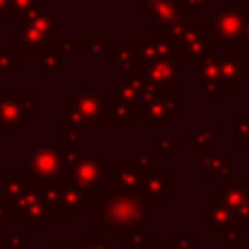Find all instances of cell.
Returning a JSON list of instances; mask_svg holds the SVG:
<instances>
[{
  "mask_svg": "<svg viewBox=\"0 0 249 249\" xmlns=\"http://www.w3.org/2000/svg\"><path fill=\"white\" fill-rule=\"evenodd\" d=\"M89 220L99 233L117 235L132 228H146L154 222V204L136 189H99L89 198Z\"/></svg>",
  "mask_w": 249,
  "mask_h": 249,
  "instance_id": "1",
  "label": "cell"
},
{
  "mask_svg": "<svg viewBox=\"0 0 249 249\" xmlns=\"http://www.w3.org/2000/svg\"><path fill=\"white\" fill-rule=\"evenodd\" d=\"M179 101V82L156 84L144 78L136 119H140L146 128H167L171 121L181 115Z\"/></svg>",
  "mask_w": 249,
  "mask_h": 249,
  "instance_id": "2",
  "label": "cell"
},
{
  "mask_svg": "<svg viewBox=\"0 0 249 249\" xmlns=\"http://www.w3.org/2000/svg\"><path fill=\"white\" fill-rule=\"evenodd\" d=\"M62 29L64 21L45 10L37 18L21 21V25L12 31V49L19 56H39L54 41V31Z\"/></svg>",
  "mask_w": 249,
  "mask_h": 249,
  "instance_id": "3",
  "label": "cell"
},
{
  "mask_svg": "<svg viewBox=\"0 0 249 249\" xmlns=\"http://www.w3.org/2000/svg\"><path fill=\"white\" fill-rule=\"evenodd\" d=\"M214 16L216 21L212 25L214 37H208L212 49H220L226 45L245 49V21L249 16V2L239 6H228L222 2H214Z\"/></svg>",
  "mask_w": 249,
  "mask_h": 249,
  "instance_id": "4",
  "label": "cell"
},
{
  "mask_svg": "<svg viewBox=\"0 0 249 249\" xmlns=\"http://www.w3.org/2000/svg\"><path fill=\"white\" fill-rule=\"evenodd\" d=\"M212 58L226 93H239L243 86L249 84V56L243 54V49L226 45L214 49Z\"/></svg>",
  "mask_w": 249,
  "mask_h": 249,
  "instance_id": "5",
  "label": "cell"
},
{
  "mask_svg": "<svg viewBox=\"0 0 249 249\" xmlns=\"http://www.w3.org/2000/svg\"><path fill=\"white\" fill-rule=\"evenodd\" d=\"M27 173L31 181L43 185H60L66 181V163L60 146H33Z\"/></svg>",
  "mask_w": 249,
  "mask_h": 249,
  "instance_id": "6",
  "label": "cell"
},
{
  "mask_svg": "<svg viewBox=\"0 0 249 249\" xmlns=\"http://www.w3.org/2000/svg\"><path fill=\"white\" fill-rule=\"evenodd\" d=\"M107 93L105 91H93L89 82L82 84V89L64 101V111L74 115L82 124L88 126H99L101 121L107 115Z\"/></svg>",
  "mask_w": 249,
  "mask_h": 249,
  "instance_id": "7",
  "label": "cell"
},
{
  "mask_svg": "<svg viewBox=\"0 0 249 249\" xmlns=\"http://www.w3.org/2000/svg\"><path fill=\"white\" fill-rule=\"evenodd\" d=\"M107 173H109V165L101 158L82 152V156L66 171V181H72L88 195H93V191H97L105 181Z\"/></svg>",
  "mask_w": 249,
  "mask_h": 249,
  "instance_id": "8",
  "label": "cell"
},
{
  "mask_svg": "<svg viewBox=\"0 0 249 249\" xmlns=\"http://www.w3.org/2000/svg\"><path fill=\"white\" fill-rule=\"evenodd\" d=\"M214 21L206 19H189L185 25V31L181 35L179 49H181V56H187V62L191 66H198L202 62V58L212 51L210 43H208V31H212Z\"/></svg>",
  "mask_w": 249,
  "mask_h": 249,
  "instance_id": "9",
  "label": "cell"
},
{
  "mask_svg": "<svg viewBox=\"0 0 249 249\" xmlns=\"http://www.w3.org/2000/svg\"><path fill=\"white\" fill-rule=\"evenodd\" d=\"M14 214H18L21 224L41 226L49 218V210L43 198V193L35 181H31L14 200H10Z\"/></svg>",
  "mask_w": 249,
  "mask_h": 249,
  "instance_id": "10",
  "label": "cell"
},
{
  "mask_svg": "<svg viewBox=\"0 0 249 249\" xmlns=\"http://www.w3.org/2000/svg\"><path fill=\"white\" fill-rule=\"evenodd\" d=\"M119 43L130 47L142 60L144 64L167 60L173 56H181V49L177 41H167V39H142V37H119Z\"/></svg>",
  "mask_w": 249,
  "mask_h": 249,
  "instance_id": "11",
  "label": "cell"
},
{
  "mask_svg": "<svg viewBox=\"0 0 249 249\" xmlns=\"http://www.w3.org/2000/svg\"><path fill=\"white\" fill-rule=\"evenodd\" d=\"M212 196H216L231 212L235 222H239L243 226L247 224V220H249V179L239 181V183L226 179L222 183V187L214 191Z\"/></svg>",
  "mask_w": 249,
  "mask_h": 249,
  "instance_id": "12",
  "label": "cell"
},
{
  "mask_svg": "<svg viewBox=\"0 0 249 249\" xmlns=\"http://www.w3.org/2000/svg\"><path fill=\"white\" fill-rule=\"evenodd\" d=\"M212 54H214V49L196 66L198 68V72H196V91L202 93L208 101H222L224 95H226V89H224V84H222V78L218 74V68L214 64Z\"/></svg>",
  "mask_w": 249,
  "mask_h": 249,
  "instance_id": "13",
  "label": "cell"
},
{
  "mask_svg": "<svg viewBox=\"0 0 249 249\" xmlns=\"http://www.w3.org/2000/svg\"><path fill=\"white\" fill-rule=\"evenodd\" d=\"M196 165L200 173L206 177V181H216V179H230L233 171V158L231 154L208 150L202 154H196Z\"/></svg>",
  "mask_w": 249,
  "mask_h": 249,
  "instance_id": "14",
  "label": "cell"
},
{
  "mask_svg": "<svg viewBox=\"0 0 249 249\" xmlns=\"http://www.w3.org/2000/svg\"><path fill=\"white\" fill-rule=\"evenodd\" d=\"M138 191L154 204V208H160L161 202L167 196H171V173L169 171H144Z\"/></svg>",
  "mask_w": 249,
  "mask_h": 249,
  "instance_id": "15",
  "label": "cell"
},
{
  "mask_svg": "<svg viewBox=\"0 0 249 249\" xmlns=\"http://www.w3.org/2000/svg\"><path fill=\"white\" fill-rule=\"evenodd\" d=\"M58 191V210L60 216H82V212L88 208L91 195L82 191L72 181H62L56 185Z\"/></svg>",
  "mask_w": 249,
  "mask_h": 249,
  "instance_id": "16",
  "label": "cell"
},
{
  "mask_svg": "<svg viewBox=\"0 0 249 249\" xmlns=\"http://www.w3.org/2000/svg\"><path fill=\"white\" fill-rule=\"evenodd\" d=\"M107 64L109 66H117L119 68V74H124V76H144V60L126 45L119 43L115 47H109L107 51Z\"/></svg>",
  "mask_w": 249,
  "mask_h": 249,
  "instance_id": "17",
  "label": "cell"
},
{
  "mask_svg": "<svg viewBox=\"0 0 249 249\" xmlns=\"http://www.w3.org/2000/svg\"><path fill=\"white\" fill-rule=\"evenodd\" d=\"M29 115L18 95V91L12 93H0V124L8 128H25L29 124Z\"/></svg>",
  "mask_w": 249,
  "mask_h": 249,
  "instance_id": "18",
  "label": "cell"
},
{
  "mask_svg": "<svg viewBox=\"0 0 249 249\" xmlns=\"http://www.w3.org/2000/svg\"><path fill=\"white\" fill-rule=\"evenodd\" d=\"M144 177V169L136 165V161H119L113 171L107 173L105 181L111 189L123 191H136Z\"/></svg>",
  "mask_w": 249,
  "mask_h": 249,
  "instance_id": "19",
  "label": "cell"
},
{
  "mask_svg": "<svg viewBox=\"0 0 249 249\" xmlns=\"http://www.w3.org/2000/svg\"><path fill=\"white\" fill-rule=\"evenodd\" d=\"M231 222H235L231 212L216 196L204 198V231L208 235H220Z\"/></svg>",
  "mask_w": 249,
  "mask_h": 249,
  "instance_id": "20",
  "label": "cell"
},
{
  "mask_svg": "<svg viewBox=\"0 0 249 249\" xmlns=\"http://www.w3.org/2000/svg\"><path fill=\"white\" fill-rule=\"evenodd\" d=\"M107 93V101H105V107H107V115H105V121L109 123V126L113 128H132L136 124V111L130 103L115 97L113 93Z\"/></svg>",
  "mask_w": 249,
  "mask_h": 249,
  "instance_id": "21",
  "label": "cell"
},
{
  "mask_svg": "<svg viewBox=\"0 0 249 249\" xmlns=\"http://www.w3.org/2000/svg\"><path fill=\"white\" fill-rule=\"evenodd\" d=\"M140 14L144 21L154 23V21L173 19L181 14H189V8L185 0H152Z\"/></svg>",
  "mask_w": 249,
  "mask_h": 249,
  "instance_id": "22",
  "label": "cell"
},
{
  "mask_svg": "<svg viewBox=\"0 0 249 249\" xmlns=\"http://www.w3.org/2000/svg\"><path fill=\"white\" fill-rule=\"evenodd\" d=\"M142 82H144V76H124V74H117V80L109 84L107 91L113 93L115 97L126 101V103H130V105L134 107V111H138Z\"/></svg>",
  "mask_w": 249,
  "mask_h": 249,
  "instance_id": "23",
  "label": "cell"
},
{
  "mask_svg": "<svg viewBox=\"0 0 249 249\" xmlns=\"http://www.w3.org/2000/svg\"><path fill=\"white\" fill-rule=\"evenodd\" d=\"M179 76H181V56L152 62V64H146L144 68V78L156 84H173V82H179Z\"/></svg>",
  "mask_w": 249,
  "mask_h": 249,
  "instance_id": "24",
  "label": "cell"
},
{
  "mask_svg": "<svg viewBox=\"0 0 249 249\" xmlns=\"http://www.w3.org/2000/svg\"><path fill=\"white\" fill-rule=\"evenodd\" d=\"M109 41L105 37H97V39H72V41H64V54L70 56H105L109 51Z\"/></svg>",
  "mask_w": 249,
  "mask_h": 249,
  "instance_id": "25",
  "label": "cell"
},
{
  "mask_svg": "<svg viewBox=\"0 0 249 249\" xmlns=\"http://www.w3.org/2000/svg\"><path fill=\"white\" fill-rule=\"evenodd\" d=\"M39 56H41L39 58V66H37V72L39 74H47V72H54L58 76L64 74V64H62L64 41L62 39H54Z\"/></svg>",
  "mask_w": 249,
  "mask_h": 249,
  "instance_id": "26",
  "label": "cell"
},
{
  "mask_svg": "<svg viewBox=\"0 0 249 249\" xmlns=\"http://www.w3.org/2000/svg\"><path fill=\"white\" fill-rule=\"evenodd\" d=\"M224 136V128L222 126H212V128H204V126H189L187 128V142L196 148V154L214 150V144L218 138Z\"/></svg>",
  "mask_w": 249,
  "mask_h": 249,
  "instance_id": "27",
  "label": "cell"
},
{
  "mask_svg": "<svg viewBox=\"0 0 249 249\" xmlns=\"http://www.w3.org/2000/svg\"><path fill=\"white\" fill-rule=\"evenodd\" d=\"M189 21V14H181L173 19L165 21H154L152 23V39H167V41H179L185 25Z\"/></svg>",
  "mask_w": 249,
  "mask_h": 249,
  "instance_id": "28",
  "label": "cell"
},
{
  "mask_svg": "<svg viewBox=\"0 0 249 249\" xmlns=\"http://www.w3.org/2000/svg\"><path fill=\"white\" fill-rule=\"evenodd\" d=\"M29 183H31L29 173H18V171L4 173L2 175V195H4V198L8 202L14 200Z\"/></svg>",
  "mask_w": 249,
  "mask_h": 249,
  "instance_id": "29",
  "label": "cell"
},
{
  "mask_svg": "<svg viewBox=\"0 0 249 249\" xmlns=\"http://www.w3.org/2000/svg\"><path fill=\"white\" fill-rule=\"evenodd\" d=\"M181 152V138L177 134H154L152 154L156 156H177Z\"/></svg>",
  "mask_w": 249,
  "mask_h": 249,
  "instance_id": "30",
  "label": "cell"
},
{
  "mask_svg": "<svg viewBox=\"0 0 249 249\" xmlns=\"http://www.w3.org/2000/svg\"><path fill=\"white\" fill-rule=\"evenodd\" d=\"M150 237H152V233L144 231V228H132V230H126V231L117 233V241L123 243L124 247H128V249H142L144 243Z\"/></svg>",
  "mask_w": 249,
  "mask_h": 249,
  "instance_id": "31",
  "label": "cell"
},
{
  "mask_svg": "<svg viewBox=\"0 0 249 249\" xmlns=\"http://www.w3.org/2000/svg\"><path fill=\"white\" fill-rule=\"evenodd\" d=\"M231 144L233 146H249V117L231 119Z\"/></svg>",
  "mask_w": 249,
  "mask_h": 249,
  "instance_id": "32",
  "label": "cell"
},
{
  "mask_svg": "<svg viewBox=\"0 0 249 249\" xmlns=\"http://www.w3.org/2000/svg\"><path fill=\"white\" fill-rule=\"evenodd\" d=\"M19 74V54L10 47H0V74Z\"/></svg>",
  "mask_w": 249,
  "mask_h": 249,
  "instance_id": "33",
  "label": "cell"
},
{
  "mask_svg": "<svg viewBox=\"0 0 249 249\" xmlns=\"http://www.w3.org/2000/svg\"><path fill=\"white\" fill-rule=\"evenodd\" d=\"M241 228L243 224L231 222L220 235H222V249H241Z\"/></svg>",
  "mask_w": 249,
  "mask_h": 249,
  "instance_id": "34",
  "label": "cell"
},
{
  "mask_svg": "<svg viewBox=\"0 0 249 249\" xmlns=\"http://www.w3.org/2000/svg\"><path fill=\"white\" fill-rule=\"evenodd\" d=\"M82 126L84 124L74 115L66 113V117H64V144H76V142H80Z\"/></svg>",
  "mask_w": 249,
  "mask_h": 249,
  "instance_id": "35",
  "label": "cell"
},
{
  "mask_svg": "<svg viewBox=\"0 0 249 249\" xmlns=\"http://www.w3.org/2000/svg\"><path fill=\"white\" fill-rule=\"evenodd\" d=\"M0 249H29V235L27 233H2Z\"/></svg>",
  "mask_w": 249,
  "mask_h": 249,
  "instance_id": "36",
  "label": "cell"
},
{
  "mask_svg": "<svg viewBox=\"0 0 249 249\" xmlns=\"http://www.w3.org/2000/svg\"><path fill=\"white\" fill-rule=\"evenodd\" d=\"M173 249H196L198 233H171L167 241Z\"/></svg>",
  "mask_w": 249,
  "mask_h": 249,
  "instance_id": "37",
  "label": "cell"
},
{
  "mask_svg": "<svg viewBox=\"0 0 249 249\" xmlns=\"http://www.w3.org/2000/svg\"><path fill=\"white\" fill-rule=\"evenodd\" d=\"M33 4V0H10L8 2V12H6V19L8 21H14V19H19V16Z\"/></svg>",
  "mask_w": 249,
  "mask_h": 249,
  "instance_id": "38",
  "label": "cell"
},
{
  "mask_svg": "<svg viewBox=\"0 0 249 249\" xmlns=\"http://www.w3.org/2000/svg\"><path fill=\"white\" fill-rule=\"evenodd\" d=\"M78 249H109V245L101 239L99 233H84L78 241Z\"/></svg>",
  "mask_w": 249,
  "mask_h": 249,
  "instance_id": "39",
  "label": "cell"
},
{
  "mask_svg": "<svg viewBox=\"0 0 249 249\" xmlns=\"http://www.w3.org/2000/svg\"><path fill=\"white\" fill-rule=\"evenodd\" d=\"M18 95H19L29 119H35L37 117V93L35 91H18Z\"/></svg>",
  "mask_w": 249,
  "mask_h": 249,
  "instance_id": "40",
  "label": "cell"
},
{
  "mask_svg": "<svg viewBox=\"0 0 249 249\" xmlns=\"http://www.w3.org/2000/svg\"><path fill=\"white\" fill-rule=\"evenodd\" d=\"M12 214H14V210H12V204L2 196L0 198V224H10V220H12Z\"/></svg>",
  "mask_w": 249,
  "mask_h": 249,
  "instance_id": "41",
  "label": "cell"
},
{
  "mask_svg": "<svg viewBox=\"0 0 249 249\" xmlns=\"http://www.w3.org/2000/svg\"><path fill=\"white\" fill-rule=\"evenodd\" d=\"M185 2H187V8H189V10H195V12L202 14V12H206V8H208L210 4H214L216 0H185Z\"/></svg>",
  "mask_w": 249,
  "mask_h": 249,
  "instance_id": "42",
  "label": "cell"
},
{
  "mask_svg": "<svg viewBox=\"0 0 249 249\" xmlns=\"http://www.w3.org/2000/svg\"><path fill=\"white\" fill-rule=\"evenodd\" d=\"M134 161H136V165L142 167L144 171H150V169H152V154H138Z\"/></svg>",
  "mask_w": 249,
  "mask_h": 249,
  "instance_id": "43",
  "label": "cell"
},
{
  "mask_svg": "<svg viewBox=\"0 0 249 249\" xmlns=\"http://www.w3.org/2000/svg\"><path fill=\"white\" fill-rule=\"evenodd\" d=\"M142 249H173L169 243H160V241H154V235L144 243Z\"/></svg>",
  "mask_w": 249,
  "mask_h": 249,
  "instance_id": "44",
  "label": "cell"
},
{
  "mask_svg": "<svg viewBox=\"0 0 249 249\" xmlns=\"http://www.w3.org/2000/svg\"><path fill=\"white\" fill-rule=\"evenodd\" d=\"M150 2H152V0H134V10L140 14V12H142Z\"/></svg>",
  "mask_w": 249,
  "mask_h": 249,
  "instance_id": "45",
  "label": "cell"
},
{
  "mask_svg": "<svg viewBox=\"0 0 249 249\" xmlns=\"http://www.w3.org/2000/svg\"><path fill=\"white\" fill-rule=\"evenodd\" d=\"M12 134V128H8V126H2L0 124V136H10Z\"/></svg>",
  "mask_w": 249,
  "mask_h": 249,
  "instance_id": "46",
  "label": "cell"
},
{
  "mask_svg": "<svg viewBox=\"0 0 249 249\" xmlns=\"http://www.w3.org/2000/svg\"><path fill=\"white\" fill-rule=\"evenodd\" d=\"M245 43L249 47V16H247V21H245Z\"/></svg>",
  "mask_w": 249,
  "mask_h": 249,
  "instance_id": "47",
  "label": "cell"
},
{
  "mask_svg": "<svg viewBox=\"0 0 249 249\" xmlns=\"http://www.w3.org/2000/svg\"><path fill=\"white\" fill-rule=\"evenodd\" d=\"M245 226H247V228H249V220H247V224H245Z\"/></svg>",
  "mask_w": 249,
  "mask_h": 249,
  "instance_id": "48",
  "label": "cell"
},
{
  "mask_svg": "<svg viewBox=\"0 0 249 249\" xmlns=\"http://www.w3.org/2000/svg\"><path fill=\"white\" fill-rule=\"evenodd\" d=\"M124 249H128V247H124Z\"/></svg>",
  "mask_w": 249,
  "mask_h": 249,
  "instance_id": "49",
  "label": "cell"
}]
</instances>
